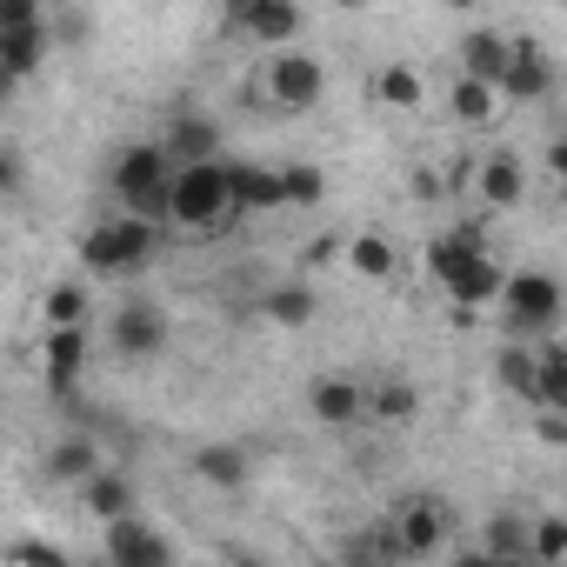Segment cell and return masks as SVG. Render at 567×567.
I'll return each instance as SVG.
<instances>
[{
    "label": "cell",
    "mask_w": 567,
    "mask_h": 567,
    "mask_svg": "<svg viewBox=\"0 0 567 567\" xmlns=\"http://www.w3.org/2000/svg\"><path fill=\"white\" fill-rule=\"evenodd\" d=\"M308 414H315L321 427H354V421L368 414V388L348 381V374H328V381L308 388Z\"/></svg>",
    "instance_id": "cell-11"
},
{
    "label": "cell",
    "mask_w": 567,
    "mask_h": 567,
    "mask_svg": "<svg viewBox=\"0 0 567 567\" xmlns=\"http://www.w3.org/2000/svg\"><path fill=\"white\" fill-rule=\"evenodd\" d=\"M280 181H288V207H321V194H328V174H321L315 161L280 167Z\"/></svg>",
    "instance_id": "cell-31"
},
{
    "label": "cell",
    "mask_w": 567,
    "mask_h": 567,
    "mask_svg": "<svg viewBox=\"0 0 567 567\" xmlns=\"http://www.w3.org/2000/svg\"><path fill=\"white\" fill-rule=\"evenodd\" d=\"M41 354H48V394L68 401V394H74V374L87 368V328H81V321H74V328H48Z\"/></svg>",
    "instance_id": "cell-10"
},
{
    "label": "cell",
    "mask_w": 567,
    "mask_h": 567,
    "mask_svg": "<svg viewBox=\"0 0 567 567\" xmlns=\"http://www.w3.org/2000/svg\"><path fill=\"white\" fill-rule=\"evenodd\" d=\"M167 334H174V321H167V308L161 301H121L114 308V321H107V348L121 354V361H154L161 348H167Z\"/></svg>",
    "instance_id": "cell-6"
},
{
    "label": "cell",
    "mask_w": 567,
    "mask_h": 567,
    "mask_svg": "<svg viewBox=\"0 0 567 567\" xmlns=\"http://www.w3.org/2000/svg\"><path fill=\"white\" fill-rule=\"evenodd\" d=\"M507 61H514V34H501V28H474V34H461V74H481V81L501 87Z\"/></svg>",
    "instance_id": "cell-16"
},
{
    "label": "cell",
    "mask_w": 567,
    "mask_h": 567,
    "mask_svg": "<svg viewBox=\"0 0 567 567\" xmlns=\"http://www.w3.org/2000/svg\"><path fill=\"white\" fill-rule=\"evenodd\" d=\"M234 207V161H187L174 174V227H194V234H214L227 227Z\"/></svg>",
    "instance_id": "cell-3"
},
{
    "label": "cell",
    "mask_w": 567,
    "mask_h": 567,
    "mask_svg": "<svg viewBox=\"0 0 567 567\" xmlns=\"http://www.w3.org/2000/svg\"><path fill=\"white\" fill-rule=\"evenodd\" d=\"M174 154H167V141H134V147H121L114 154V174H107V187L121 194V207L127 214H147V220H174Z\"/></svg>",
    "instance_id": "cell-1"
},
{
    "label": "cell",
    "mask_w": 567,
    "mask_h": 567,
    "mask_svg": "<svg viewBox=\"0 0 567 567\" xmlns=\"http://www.w3.org/2000/svg\"><path fill=\"white\" fill-rule=\"evenodd\" d=\"M447 107H454L461 127H494V114H501V87L481 81V74H461V81L447 87Z\"/></svg>",
    "instance_id": "cell-19"
},
{
    "label": "cell",
    "mask_w": 567,
    "mask_h": 567,
    "mask_svg": "<svg viewBox=\"0 0 567 567\" xmlns=\"http://www.w3.org/2000/svg\"><path fill=\"white\" fill-rule=\"evenodd\" d=\"M554 87V61H547V48H534V41H514V61H507V74H501V101H540Z\"/></svg>",
    "instance_id": "cell-12"
},
{
    "label": "cell",
    "mask_w": 567,
    "mask_h": 567,
    "mask_svg": "<svg viewBox=\"0 0 567 567\" xmlns=\"http://www.w3.org/2000/svg\"><path fill=\"white\" fill-rule=\"evenodd\" d=\"M48 328H74V321H87V288L81 280H61V288H48Z\"/></svg>",
    "instance_id": "cell-30"
},
{
    "label": "cell",
    "mask_w": 567,
    "mask_h": 567,
    "mask_svg": "<svg viewBox=\"0 0 567 567\" xmlns=\"http://www.w3.org/2000/svg\"><path fill=\"white\" fill-rule=\"evenodd\" d=\"M368 414H374L381 427H408V421L421 414L414 381H374V388H368Z\"/></svg>",
    "instance_id": "cell-26"
},
{
    "label": "cell",
    "mask_w": 567,
    "mask_h": 567,
    "mask_svg": "<svg viewBox=\"0 0 567 567\" xmlns=\"http://www.w3.org/2000/svg\"><path fill=\"white\" fill-rule=\"evenodd\" d=\"M534 560H567V514H534Z\"/></svg>",
    "instance_id": "cell-32"
},
{
    "label": "cell",
    "mask_w": 567,
    "mask_h": 567,
    "mask_svg": "<svg viewBox=\"0 0 567 567\" xmlns=\"http://www.w3.org/2000/svg\"><path fill=\"white\" fill-rule=\"evenodd\" d=\"M161 141H167L174 167H187V161H220V127H214L207 114H174Z\"/></svg>",
    "instance_id": "cell-17"
},
{
    "label": "cell",
    "mask_w": 567,
    "mask_h": 567,
    "mask_svg": "<svg viewBox=\"0 0 567 567\" xmlns=\"http://www.w3.org/2000/svg\"><path fill=\"white\" fill-rule=\"evenodd\" d=\"M267 321H280V328H308L315 315H321V295L308 288V280H280V288H267Z\"/></svg>",
    "instance_id": "cell-25"
},
{
    "label": "cell",
    "mask_w": 567,
    "mask_h": 567,
    "mask_svg": "<svg viewBox=\"0 0 567 567\" xmlns=\"http://www.w3.org/2000/svg\"><path fill=\"white\" fill-rule=\"evenodd\" d=\"M348 267H354V274H368V280H394L401 254H394V240H388V234H354V240H348Z\"/></svg>",
    "instance_id": "cell-28"
},
{
    "label": "cell",
    "mask_w": 567,
    "mask_h": 567,
    "mask_svg": "<svg viewBox=\"0 0 567 567\" xmlns=\"http://www.w3.org/2000/svg\"><path fill=\"white\" fill-rule=\"evenodd\" d=\"M8 560H48V567H61L68 554H61V547H48V540H14V547H8Z\"/></svg>",
    "instance_id": "cell-34"
},
{
    "label": "cell",
    "mask_w": 567,
    "mask_h": 567,
    "mask_svg": "<svg viewBox=\"0 0 567 567\" xmlns=\"http://www.w3.org/2000/svg\"><path fill=\"white\" fill-rule=\"evenodd\" d=\"M540 408L567 414V348H540Z\"/></svg>",
    "instance_id": "cell-29"
},
{
    "label": "cell",
    "mask_w": 567,
    "mask_h": 567,
    "mask_svg": "<svg viewBox=\"0 0 567 567\" xmlns=\"http://www.w3.org/2000/svg\"><path fill=\"white\" fill-rule=\"evenodd\" d=\"M560 207H567V181H560Z\"/></svg>",
    "instance_id": "cell-39"
},
{
    "label": "cell",
    "mask_w": 567,
    "mask_h": 567,
    "mask_svg": "<svg viewBox=\"0 0 567 567\" xmlns=\"http://www.w3.org/2000/svg\"><path fill=\"white\" fill-rule=\"evenodd\" d=\"M334 8H341V14H361V8H374V0H334Z\"/></svg>",
    "instance_id": "cell-37"
},
{
    "label": "cell",
    "mask_w": 567,
    "mask_h": 567,
    "mask_svg": "<svg viewBox=\"0 0 567 567\" xmlns=\"http://www.w3.org/2000/svg\"><path fill=\"white\" fill-rule=\"evenodd\" d=\"M481 554H487V560H534V520L494 514L487 534H481Z\"/></svg>",
    "instance_id": "cell-24"
},
{
    "label": "cell",
    "mask_w": 567,
    "mask_h": 567,
    "mask_svg": "<svg viewBox=\"0 0 567 567\" xmlns=\"http://www.w3.org/2000/svg\"><path fill=\"white\" fill-rule=\"evenodd\" d=\"M447 8H454V14H474V8H481V0H447Z\"/></svg>",
    "instance_id": "cell-38"
},
{
    "label": "cell",
    "mask_w": 567,
    "mask_h": 567,
    "mask_svg": "<svg viewBox=\"0 0 567 567\" xmlns=\"http://www.w3.org/2000/svg\"><path fill=\"white\" fill-rule=\"evenodd\" d=\"M81 494H87V514H101V520L134 514V481H127V474H114V467H101L94 481H81Z\"/></svg>",
    "instance_id": "cell-27"
},
{
    "label": "cell",
    "mask_w": 567,
    "mask_h": 567,
    "mask_svg": "<svg viewBox=\"0 0 567 567\" xmlns=\"http://www.w3.org/2000/svg\"><path fill=\"white\" fill-rule=\"evenodd\" d=\"M101 467H107V461H101V447H94L87 434H68V441L48 447V474H54V481H74V487H81V481H94Z\"/></svg>",
    "instance_id": "cell-23"
},
{
    "label": "cell",
    "mask_w": 567,
    "mask_h": 567,
    "mask_svg": "<svg viewBox=\"0 0 567 567\" xmlns=\"http://www.w3.org/2000/svg\"><path fill=\"white\" fill-rule=\"evenodd\" d=\"M348 254V240L341 234H321V240H308V267H328V260H341Z\"/></svg>",
    "instance_id": "cell-35"
},
{
    "label": "cell",
    "mask_w": 567,
    "mask_h": 567,
    "mask_svg": "<svg viewBox=\"0 0 567 567\" xmlns=\"http://www.w3.org/2000/svg\"><path fill=\"white\" fill-rule=\"evenodd\" d=\"M547 174H554V181H567V134H554V141H547Z\"/></svg>",
    "instance_id": "cell-36"
},
{
    "label": "cell",
    "mask_w": 567,
    "mask_h": 567,
    "mask_svg": "<svg viewBox=\"0 0 567 567\" xmlns=\"http://www.w3.org/2000/svg\"><path fill=\"white\" fill-rule=\"evenodd\" d=\"M107 560L114 567H174V540L167 534H154L141 514H121V520H107Z\"/></svg>",
    "instance_id": "cell-9"
},
{
    "label": "cell",
    "mask_w": 567,
    "mask_h": 567,
    "mask_svg": "<svg viewBox=\"0 0 567 567\" xmlns=\"http://www.w3.org/2000/svg\"><path fill=\"white\" fill-rule=\"evenodd\" d=\"M394 520H401V540H408L414 560H421V554H441L447 534H454V507H447L441 494H408V501L394 507Z\"/></svg>",
    "instance_id": "cell-8"
},
{
    "label": "cell",
    "mask_w": 567,
    "mask_h": 567,
    "mask_svg": "<svg viewBox=\"0 0 567 567\" xmlns=\"http://www.w3.org/2000/svg\"><path fill=\"white\" fill-rule=\"evenodd\" d=\"M368 87H374V101H381V107H394V114H414V107L427 101V81H421L408 61H388V68H374V81H368Z\"/></svg>",
    "instance_id": "cell-21"
},
{
    "label": "cell",
    "mask_w": 567,
    "mask_h": 567,
    "mask_svg": "<svg viewBox=\"0 0 567 567\" xmlns=\"http://www.w3.org/2000/svg\"><path fill=\"white\" fill-rule=\"evenodd\" d=\"M227 28L247 41H267V48H288L301 34V0H234Z\"/></svg>",
    "instance_id": "cell-7"
},
{
    "label": "cell",
    "mask_w": 567,
    "mask_h": 567,
    "mask_svg": "<svg viewBox=\"0 0 567 567\" xmlns=\"http://www.w3.org/2000/svg\"><path fill=\"white\" fill-rule=\"evenodd\" d=\"M501 288H507V274L494 267V254H474L454 280H447V295L461 301V308H481V301H501Z\"/></svg>",
    "instance_id": "cell-22"
},
{
    "label": "cell",
    "mask_w": 567,
    "mask_h": 567,
    "mask_svg": "<svg viewBox=\"0 0 567 567\" xmlns=\"http://www.w3.org/2000/svg\"><path fill=\"white\" fill-rule=\"evenodd\" d=\"M161 254V220H147V214H114V220H94L87 234H81V260H87V274H141L147 260Z\"/></svg>",
    "instance_id": "cell-2"
},
{
    "label": "cell",
    "mask_w": 567,
    "mask_h": 567,
    "mask_svg": "<svg viewBox=\"0 0 567 567\" xmlns=\"http://www.w3.org/2000/svg\"><path fill=\"white\" fill-rule=\"evenodd\" d=\"M48 48H54V28H48V21H34V28H0V74H8V81H28V74L48 61Z\"/></svg>",
    "instance_id": "cell-14"
},
{
    "label": "cell",
    "mask_w": 567,
    "mask_h": 567,
    "mask_svg": "<svg viewBox=\"0 0 567 567\" xmlns=\"http://www.w3.org/2000/svg\"><path fill=\"white\" fill-rule=\"evenodd\" d=\"M494 381L514 394V401H527V408H540V348L534 341H507L501 354H494Z\"/></svg>",
    "instance_id": "cell-13"
},
{
    "label": "cell",
    "mask_w": 567,
    "mask_h": 567,
    "mask_svg": "<svg viewBox=\"0 0 567 567\" xmlns=\"http://www.w3.org/2000/svg\"><path fill=\"white\" fill-rule=\"evenodd\" d=\"M41 21V0H0V28H34Z\"/></svg>",
    "instance_id": "cell-33"
},
{
    "label": "cell",
    "mask_w": 567,
    "mask_h": 567,
    "mask_svg": "<svg viewBox=\"0 0 567 567\" xmlns=\"http://www.w3.org/2000/svg\"><path fill=\"white\" fill-rule=\"evenodd\" d=\"M474 187H481V207L507 214V207H520V194H527V167H520L514 154H487L481 174H474Z\"/></svg>",
    "instance_id": "cell-18"
},
{
    "label": "cell",
    "mask_w": 567,
    "mask_h": 567,
    "mask_svg": "<svg viewBox=\"0 0 567 567\" xmlns=\"http://www.w3.org/2000/svg\"><path fill=\"white\" fill-rule=\"evenodd\" d=\"M194 474L207 481V487H220V494H234V487H247V447H234V441H207L200 454H194Z\"/></svg>",
    "instance_id": "cell-20"
},
{
    "label": "cell",
    "mask_w": 567,
    "mask_h": 567,
    "mask_svg": "<svg viewBox=\"0 0 567 567\" xmlns=\"http://www.w3.org/2000/svg\"><path fill=\"white\" fill-rule=\"evenodd\" d=\"M560 308H567V295H560V280H554V274H540V267L507 274V288H501V315H507V328H514L520 341L554 334Z\"/></svg>",
    "instance_id": "cell-4"
},
{
    "label": "cell",
    "mask_w": 567,
    "mask_h": 567,
    "mask_svg": "<svg viewBox=\"0 0 567 567\" xmlns=\"http://www.w3.org/2000/svg\"><path fill=\"white\" fill-rule=\"evenodd\" d=\"M260 87H267V101H274L280 114H308V107H321V94H328V68H321L315 54H301V48H280V54L260 68Z\"/></svg>",
    "instance_id": "cell-5"
},
{
    "label": "cell",
    "mask_w": 567,
    "mask_h": 567,
    "mask_svg": "<svg viewBox=\"0 0 567 567\" xmlns=\"http://www.w3.org/2000/svg\"><path fill=\"white\" fill-rule=\"evenodd\" d=\"M234 207H240V214H274V207H288V181H280V167L234 161Z\"/></svg>",
    "instance_id": "cell-15"
}]
</instances>
